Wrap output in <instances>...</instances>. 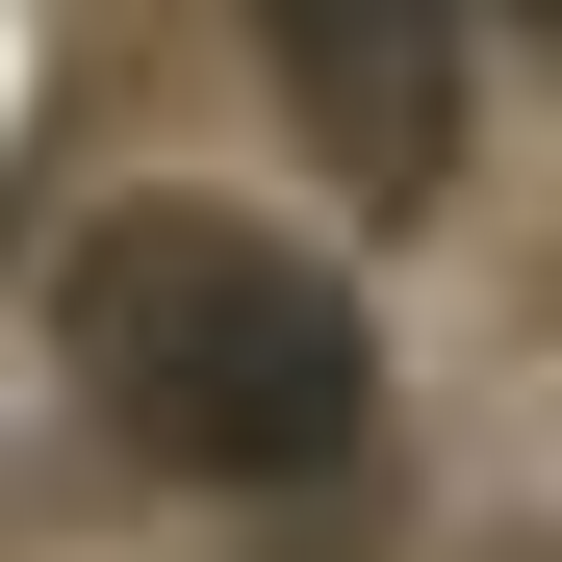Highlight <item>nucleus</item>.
<instances>
[{
	"mask_svg": "<svg viewBox=\"0 0 562 562\" xmlns=\"http://www.w3.org/2000/svg\"><path fill=\"white\" fill-rule=\"evenodd\" d=\"M486 26H537V0H486Z\"/></svg>",
	"mask_w": 562,
	"mask_h": 562,
	"instance_id": "7ed1b4c3",
	"label": "nucleus"
},
{
	"mask_svg": "<svg viewBox=\"0 0 562 562\" xmlns=\"http://www.w3.org/2000/svg\"><path fill=\"white\" fill-rule=\"evenodd\" d=\"M256 52L333 205H384V231L460 205V0H256Z\"/></svg>",
	"mask_w": 562,
	"mask_h": 562,
	"instance_id": "f03ea898",
	"label": "nucleus"
},
{
	"mask_svg": "<svg viewBox=\"0 0 562 562\" xmlns=\"http://www.w3.org/2000/svg\"><path fill=\"white\" fill-rule=\"evenodd\" d=\"M52 358L77 409H103L154 486H333L358 435H384V333H358V281L256 205H103L52 256Z\"/></svg>",
	"mask_w": 562,
	"mask_h": 562,
	"instance_id": "f257e3e1",
	"label": "nucleus"
}]
</instances>
